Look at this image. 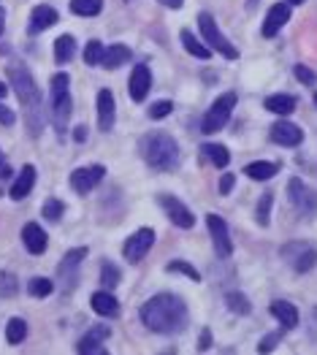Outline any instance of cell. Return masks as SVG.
I'll use <instances>...</instances> for the list:
<instances>
[{"label":"cell","instance_id":"cell-1","mask_svg":"<svg viewBox=\"0 0 317 355\" xmlns=\"http://www.w3.org/2000/svg\"><path fill=\"white\" fill-rule=\"evenodd\" d=\"M141 323L155 334H179L187 325V307L174 293H157L141 307Z\"/></svg>","mask_w":317,"mask_h":355},{"label":"cell","instance_id":"cell-2","mask_svg":"<svg viewBox=\"0 0 317 355\" xmlns=\"http://www.w3.org/2000/svg\"><path fill=\"white\" fill-rule=\"evenodd\" d=\"M8 82L14 85V92L25 109V122H28V133L41 136L44 131V106H41V92L36 87L30 71L22 65V63H11L8 65Z\"/></svg>","mask_w":317,"mask_h":355},{"label":"cell","instance_id":"cell-3","mask_svg":"<svg viewBox=\"0 0 317 355\" xmlns=\"http://www.w3.org/2000/svg\"><path fill=\"white\" fill-rule=\"evenodd\" d=\"M141 155L155 171H174L179 166V147L168 133H149L141 141Z\"/></svg>","mask_w":317,"mask_h":355},{"label":"cell","instance_id":"cell-4","mask_svg":"<svg viewBox=\"0 0 317 355\" xmlns=\"http://www.w3.org/2000/svg\"><path fill=\"white\" fill-rule=\"evenodd\" d=\"M71 117V76L68 74H54L52 79V120L57 133H65Z\"/></svg>","mask_w":317,"mask_h":355},{"label":"cell","instance_id":"cell-5","mask_svg":"<svg viewBox=\"0 0 317 355\" xmlns=\"http://www.w3.org/2000/svg\"><path fill=\"white\" fill-rule=\"evenodd\" d=\"M198 28H201V36H204V44L209 46L212 52H220L226 60H239V49L226 41V36L220 33V28H217V22L204 11V14H198Z\"/></svg>","mask_w":317,"mask_h":355},{"label":"cell","instance_id":"cell-6","mask_svg":"<svg viewBox=\"0 0 317 355\" xmlns=\"http://www.w3.org/2000/svg\"><path fill=\"white\" fill-rule=\"evenodd\" d=\"M233 106H236V92H223V95L209 106V111L204 114L201 131H204L206 136L223 131V128H226V122L230 120V114H233Z\"/></svg>","mask_w":317,"mask_h":355},{"label":"cell","instance_id":"cell-7","mask_svg":"<svg viewBox=\"0 0 317 355\" xmlns=\"http://www.w3.org/2000/svg\"><path fill=\"white\" fill-rule=\"evenodd\" d=\"M287 195H290V204L301 212V215H315L317 212V193L312 187L304 184V179L293 177L287 182Z\"/></svg>","mask_w":317,"mask_h":355},{"label":"cell","instance_id":"cell-8","mask_svg":"<svg viewBox=\"0 0 317 355\" xmlns=\"http://www.w3.org/2000/svg\"><path fill=\"white\" fill-rule=\"evenodd\" d=\"M155 244V230L152 228H141L133 236H128V241L122 244V255L128 263H138Z\"/></svg>","mask_w":317,"mask_h":355},{"label":"cell","instance_id":"cell-9","mask_svg":"<svg viewBox=\"0 0 317 355\" xmlns=\"http://www.w3.org/2000/svg\"><path fill=\"white\" fill-rule=\"evenodd\" d=\"M206 228H209V236L215 241L217 258H228L233 252V244H230V230H228L226 220L220 215H206Z\"/></svg>","mask_w":317,"mask_h":355},{"label":"cell","instance_id":"cell-10","mask_svg":"<svg viewBox=\"0 0 317 355\" xmlns=\"http://www.w3.org/2000/svg\"><path fill=\"white\" fill-rule=\"evenodd\" d=\"M106 177V169L103 166H87V169H76L71 174V187L79 193V195H87L95 184H100V179Z\"/></svg>","mask_w":317,"mask_h":355},{"label":"cell","instance_id":"cell-11","mask_svg":"<svg viewBox=\"0 0 317 355\" xmlns=\"http://www.w3.org/2000/svg\"><path fill=\"white\" fill-rule=\"evenodd\" d=\"M160 206L166 209L168 220L174 222L177 228H193V225H195L193 212H190V209L182 204L179 198H174V195H160Z\"/></svg>","mask_w":317,"mask_h":355},{"label":"cell","instance_id":"cell-12","mask_svg":"<svg viewBox=\"0 0 317 355\" xmlns=\"http://www.w3.org/2000/svg\"><path fill=\"white\" fill-rule=\"evenodd\" d=\"M114 114H117V109H114V95H111V89H100V92H98V128H100L103 133H109V131L114 128Z\"/></svg>","mask_w":317,"mask_h":355},{"label":"cell","instance_id":"cell-13","mask_svg":"<svg viewBox=\"0 0 317 355\" xmlns=\"http://www.w3.org/2000/svg\"><path fill=\"white\" fill-rule=\"evenodd\" d=\"M290 19V6L287 3H274L266 14V22H263V36L266 39H274Z\"/></svg>","mask_w":317,"mask_h":355},{"label":"cell","instance_id":"cell-14","mask_svg":"<svg viewBox=\"0 0 317 355\" xmlns=\"http://www.w3.org/2000/svg\"><path fill=\"white\" fill-rule=\"evenodd\" d=\"M85 258H87V247H76V250L65 252V258L60 261L57 274H60V277H65V288H71V285H74V274H76V268H79V263H82Z\"/></svg>","mask_w":317,"mask_h":355},{"label":"cell","instance_id":"cell-15","mask_svg":"<svg viewBox=\"0 0 317 355\" xmlns=\"http://www.w3.org/2000/svg\"><path fill=\"white\" fill-rule=\"evenodd\" d=\"M149 89H152V74H149V68L146 65H136L133 74H131V98L136 103H141L149 95Z\"/></svg>","mask_w":317,"mask_h":355},{"label":"cell","instance_id":"cell-16","mask_svg":"<svg viewBox=\"0 0 317 355\" xmlns=\"http://www.w3.org/2000/svg\"><path fill=\"white\" fill-rule=\"evenodd\" d=\"M272 138L282 147H298L304 141V131L293 122H276L272 128Z\"/></svg>","mask_w":317,"mask_h":355},{"label":"cell","instance_id":"cell-17","mask_svg":"<svg viewBox=\"0 0 317 355\" xmlns=\"http://www.w3.org/2000/svg\"><path fill=\"white\" fill-rule=\"evenodd\" d=\"M57 19H60V14H57L52 6H36V8H33V14H30V25H28V30H30V36H36V33H41V30H46V28H52Z\"/></svg>","mask_w":317,"mask_h":355},{"label":"cell","instance_id":"cell-18","mask_svg":"<svg viewBox=\"0 0 317 355\" xmlns=\"http://www.w3.org/2000/svg\"><path fill=\"white\" fill-rule=\"evenodd\" d=\"M22 241H25L28 252H33V255H41V252L46 250V233H44V228H41L39 222H28V225L22 228Z\"/></svg>","mask_w":317,"mask_h":355},{"label":"cell","instance_id":"cell-19","mask_svg":"<svg viewBox=\"0 0 317 355\" xmlns=\"http://www.w3.org/2000/svg\"><path fill=\"white\" fill-rule=\"evenodd\" d=\"M33 184H36V169H33V166H25V169L19 171V177L14 179V184H11V190H8V195H11L14 201H22V198L33 190Z\"/></svg>","mask_w":317,"mask_h":355},{"label":"cell","instance_id":"cell-20","mask_svg":"<svg viewBox=\"0 0 317 355\" xmlns=\"http://www.w3.org/2000/svg\"><path fill=\"white\" fill-rule=\"evenodd\" d=\"M269 312L282 323V331H290V328L298 325V310H296L290 301H272Z\"/></svg>","mask_w":317,"mask_h":355},{"label":"cell","instance_id":"cell-21","mask_svg":"<svg viewBox=\"0 0 317 355\" xmlns=\"http://www.w3.org/2000/svg\"><path fill=\"white\" fill-rule=\"evenodd\" d=\"M269 111L274 114H282V117H287V114H293L296 111V106H298V98L296 95H287V92H276V95H269L266 98V103H263Z\"/></svg>","mask_w":317,"mask_h":355},{"label":"cell","instance_id":"cell-22","mask_svg":"<svg viewBox=\"0 0 317 355\" xmlns=\"http://www.w3.org/2000/svg\"><path fill=\"white\" fill-rule=\"evenodd\" d=\"M90 304H92V312H95V314H100V317H114V314L120 312L117 299H114L109 290H98V293H92Z\"/></svg>","mask_w":317,"mask_h":355},{"label":"cell","instance_id":"cell-23","mask_svg":"<svg viewBox=\"0 0 317 355\" xmlns=\"http://www.w3.org/2000/svg\"><path fill=\"white\" fill-rule=\"evenodd\" d=\"M131 60V49L122 44H114L109 46V49H103V57H100V65L103 68H109V71H114V68H120V65H125Z\"/></svg>","mask_w":317,"mask_h":355},{"label":"cell","instance_id":"cell-24","mask_svg":"<svg viewBox=\"0 0 317 355\" xmlns=\"http://www.w3.org/2000/svg\"><path fill=\"white\" fill-rule=\"evenodd\" d=\"M290 247H293V244H290ZM293 250H296V258H287V261L293 263L296 271H301V274H304V271H309V268L317 263V250L307 247V244H296Z\"/></svg>","mask_w":317,"mask_h":355},{"label":"cell","instance_id":"cell-25","mask_svg":"<svg viewBox=\"0 0 317 355\" xmlns=\"http://www.w3.org/2000/svg\"><path fill=\"white\" fill-rule=\"evenodd\" d=\"M106 336H109V328H95V331H90V334L76 345V353H82V355L106 353L103 345H100V339H106Z\"/></svg>","mask_w":317,"mask_h":355},{"label":"cell","instance_id":"cell-26","mask_svg":"<svg viewBox=\"0 0 317 355\" xmlns=\"http://www.w3.org/2000/svg\"><path fill=\"white\" fill-rule=\"evenodd\" d=\"M179 39H182V46L193 54V57H198V60H209L212 57V49L204 44V41H198L193 33H187V30H182L179 33Z\"/></svg>","mask_w":317,"mask_h":355},{"label":"cell","instance_id":"cell-27","mask_svg":"<svg viewBox=\"0 0 317 355\" xmlns=\"http://www.w3.org/2000/svg\"><path fill=\"white\" fill-rule=\"evenodd\" d=\"M76 54V39L74 36H60L54 41V60L63 65V63H71Z\"/></svg>","mask_w":317,"mask_h":355},{"label":"cell","instance_id":"cell-28","mask_svg":"<svg viewBox=\"0 0 317 355\" xmlns=\"http://www.w3.org/2000/svg\"><path fill=\"white\" fill-rule=\"evenodd\" d=\"M244 174L250 179L266 182V179L276 177V166H274V163H266V160H255V163H247V166H244Z\"/></svg>","mask_w":317,"mask_h":355},{"label":"cell","instance_id":"cell-29","mask_svg":"<svg viewBox=\"0 0 317 355\" xmlns=\"http://www.w3.org/2000/svg\"><path fill=\"white\" fill-rule=\"evenodd\" d=\"M25 336H28V323L22 317H11L6 323V342L8 345H22Z\"/></svg>","mask_w":317,"mask_h":355},{"label":"cell","instance_id":"cell-30","mask_svg":"<svg viewBox=\"0 0 317 355\" xmlns=\"http://www.w3.org/2000/svg\"><path fill=\"white\" fill-rule=\"evenodd\" d=\"M204 155H206L217 169H226L228 160H230V155H228V149L223 144H206V147H204Z\"/></svg>","mask_w":317,"mask_h":355},{"label":"cell","instance_id":"cell-31","mask_svg":"<svg viewBox=\"0 0 317 355\" xmlns=\"http://www.w3.org/2000/svg\"><path fill=\"white\" fill-rule=\"evenodd\" d=\"M120 268L114 266V263H109V261H103L100 263V282H103V288L106 290H114L117 285H120Z\"/></svg>","mask_w":317,"mask_h":355},{"label":"cell","instance_id":"cell-32","mask_svg":"<svg viewBox=\"0 0 317 355\" xmlns=\"http://www.w3.org/2000/svg\"><path fill=\"white\" fill-rule=\"evenodd\" d=\"M100 8H103V0H71V11L79 17H95L100 14Z\"/></svg>","mask_w":317,"mask_h":355},{"label":"cell","instance_id":"cell-33","mask_svg":"<svg viewBox=\"0 0 317 355\" xmlns=\"http://www.w3.org/2000/svg\"><path fill=\"white\" fill-rule=\"evenodd\" d=\"M52 290H54V282H52V279H46V277H36V279H30V282H28V293H30V296H36V299H46Z\"/></svg>","mask_w":317,"mask_h":355},{"label":"cell","instance_id":"cell-34","mask_svg":"<svg viewBox=\"0 0 317 355\" xmlns=\"http://www.w3.org/2000/svg\"><path fill=\"white\" fill-rule=\"evenodd\" d=\"M226 304H228V310L236 312V314H250V312H252V304L247 301L244 293H228Z\"/></svg>","mask_w":317,"mask_h":355},{"label":"cell","instance_id":"cell-35","mask_svg":"<svg viewBox=\"0 0 317 355\" xmlns=\"http://www.w3.org/2000/svg\"><path fill=\"white\" fill-rule=\"evenodd\" d=\"M17 290H19L17 277H14V274H8V271H0V299H14V296H17Z\"/></svg>","mask_w":317,"mask_h":355},{"label":"cell","instance_id":"cell-36","mask_svg":"<svg viewBox=\"0 0 317 355\" xmlns=\"http://www.w3.org/2000/svg\"><path fill=\"white\" fill-rule=\"evenodd\" d=\"M272 204H274V193H263L261 201H258V225H269L272 220Z\"/></svg>","mask_w":317,"mask_h":355},{"label":"cell","instance_id":"cell-37","mask_svg":"<svg viewBox=\"0 0 317 355\" xmlns=\"http://www.w3.org/2000/svg\"><path fill=\"white\" fill-rule=\"evenodd\" d=\"M63 212H65V204L63 201H57V198H49L44 204V217L49 222H57L63 217Z\"/></svg>","mask_w":317,"mask_h":355},{"label":"cell","instance_id":"cell-38","mask_svg":"<svg viewBox=\"0 0 317 355\" xmlns=\"http://www.w3.org/2000/svg\"><path fill=\"white\" fill-rule=\"evenodd\" d=\"M103 49H106V46L100 44V41H90V44L85 46V63H87V65H100Z\"/></svg>","mask_w":317,"mask_h":355},{"label":"cell","instance_id":"cell-39","mask_svg":"<svg viewBox=\"0 0 317 355\" xmlns=\"http://www.w3.org/2000/svg\"><path fill=\"white\" fill-rule=\"evenodd\" d=\"M171 111H174V103H171V100H157V103L149 106V117H152V120H163V117H168Z\"/></svg>","mask_w":317,"mask_h":355},{"label":"cell","instance_id":"cell-40","mask_svg":"<svg viewBox=\"0 0 317 355\" xmlns=\"http://www.w3.org/2000/svg\"><path fill=\"white\" fill-rule=\"evenodd\" d=\"M168 271H179V274H184V277H190L193 282H201V274L190 266V263H184V261H174V263H168Z\"/></svg>","mask_w":317,"mask_h":355},{"label":"cell","instance_id":"cell-41","mask_svg":"<svg viewBox=\"0 0 317 355\" xmlns=\"http://www.w3.org/2000/svg\"><path fill=\"white\" fill-rule=\"evenodd\" d=\"M296 79H298V82H304V85H315L317 74L315 71H309L307 65H296Z\"/></svg>","mask_w":317,"mask_h":355},{"label":"cell","instance_id":"cell-42","mask_svg":"<svg viewBox=\"0 0 317 355\" xmlns=\"http://www.w3.org/2000/svg\"><path fill=\"white\" fill-rule=\"evenodd\" d=\"M279 339H282V334H269V336H266V339L258 345V350H261V353H272L274 347H276V342H279Z\"/></svg>","mask_w":317,"mask_h":355},{"label":"cell","instance_id":"cell-43","mask_svg":"<svg viewBox=\"0 0 317 355\" xmlns=\"http://www.w3.org/2000/svg\"><path fill=\"white\" fill-rule=\"evenodd\" d=\"M14 120H17V117H14V111H11L8 106H3V103H0V125H14Z\"/></svg>","mask_w":317,"mask_h":355},{"label":"cell","instance_id":"cell-44","mask_svg":"<svg viewBox=\"0 0 317 355\" xmlns=\"http://www.w3.org/2000/svg\"><path fill=\"white\" fill-rule=\"evenodd\" d=\"M233 184H236V177H233V174H226V177L220 179V193L228 195V193L233 190Z\"/></svg>","mask_w":317,"mask_h":355},{"label":"cell","instance_id":"cell-45","mask_svg":"<svg viewBox=\"0 0 317 355\" xmlns=\"http://www.w3.org/2000/svg\"><path fill=\"white\" fill-rule=\"evenodd\" d=\"M209 345H212V334H209V331H204V334H201V342H198V350H201V353H206V350H209Z\"/></svg>","mask_w":317,"mask_h":355},{"label":"cell","instance_id":"cell-46","mask_svg":"<svg viewBox=\"0 0 317 355\" xmlns=\"http://www.w3.org/2000/svg\"><path fill=\"white\" fill-rule=\"evenodd\" d=\"M11 177V166L6 163V158H3V152H0V179H8Z\"/></svg>","mask_w":317,"mask_h":355},{"label":"cell","instance_id":"cell-47","mask_svg":"<svg viewBox=\"0 0 317 355\" xmlns=\"http://www.w3.org/2000/svg\"><path fill=\"white\" fill-rule=\"evenodd\" d=\"M160 6H166V8H179L184 0H157Z\"/></svg>","mask_w":317,"mask_h":355},{"label":"cell","instance_id":"cell-48","mask_svg":"<svg viewBox=\"0 0 317 355\" xmlns=\"http://www.w3.org/2000/svg\"><path fill=\"white\" fill-rule=\"evenodd\" d=\"M74 138H76V141H85V138H87V131H85V125H79V128L74 131Z\"/></svg>","mask_w":317,"mask_h":355},{"label":"cell","instance_id":"cell-49","mask_svg":"<svg viewBox=\"0 0 317 355\" xmlns=\"http://www.w3.org/2000/svg\"><path fill=\"white\" fill-rule=\"evenodd\" d=\"M3 25H6V11L0 8V33H3Z\"/></svg>","mask_w":317,"mask_h":355},{"label":"cell","instance_id":"cell-50","mask_svg":"<svg viewBox=\"0 0 317 355\" xmlns=\"http://www.w3.org/2000/svg\"><path fill=\"white\" fill-rule=\"evenodd\" d=\"M6 92H8V87H6V85H3V82H0V100H3V98H6Z\"/></svg>","mask_w":317,"mask_h":355},{"label":"cell","instance_id":"cell-51","mask_svg":"<svg viewBox=\"0 0 317 355\" xmlns=\"http://www.w3.org/2000/svg\"><path fill=\"white\" fill-rule=\"evenodd\" d=\"M304 0H287V6H301Z\"/></svg>","mask_w":317,"mask_h":355},{"label":"cell","instance_id":"cell-52","mask_svg":"<svg viewBox=\"0 0 317 355\" xmlns=\"http://www.w3.org/2000/svg\"><path fill=\"white\" fill-rule=\"evenodd\" d=\"M255 3H258V0H247V6H255Z\"/></svg>","mask_w":317,"mask_h":355},{"label":"cell","instance_id":"cell-53","mask_svg":"<svg viewBox=\"0 0 317 355\" xmlns=\"http://www.w3.org/2000/svg\"><path fill=\"white\" fill-rule=\"evenodd\" d=\"M315 106H317V92H315Z\"/></svg>","mask_w":317,"mask_h":355}]
</instances>
